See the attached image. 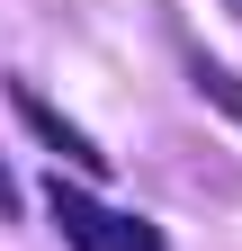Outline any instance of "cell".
<instances>
[{"label":"cell","instance_id":"obj_1","mask_svg":"<svg viewBox=\"0 0 242 251\" xmlns=\"http://www.w3.org/2000/svg\"><path fill=\"white\" fill-rule=\"evenodd\" d=\"M45 206H54V225H63L72 251H162L153 225H135V215H117V206H99V198H81L72 179H54V188H45Z\"/></svg>","mask_w":242,"mask_h":251},{"label":"cell","instance_id":"obj_2","mask_svg":"<svg viewBox=\"0 0 242 251\" xmlns=\"http://www.w3.org/2000/svg\"><path fill=\"white\" fill-rule=\"evenodd\" d=\"M9 108H18L27 126H36V144L54 152V162H72L81 179H108V152L90 144V135H81V126H72L63 108H54V99H36V90H27V81H9Z\"/></svg>","mask_w":242,"mask_h":251},{"label":"cell","instance_id":"obj_3","mask_svg":"<svg viewBox=\"0 0 242 251\" xmlns=\"http://www.w3.org/2000/svg\"><path fill=\"white\" fill-rule=\"evenodd\" d=\"M189 81H197V99H206V108H224V117L242 126V72H224L216 54H189Z\"/></svg>","mask_w":242,"mask_h":251},{"label":"cell","instance_id":"obj_4","mask_svg":"<svg viewBox=\"0 0 242 251\" xmlns=\"http://www.w3.org/2000/svg\"><path fill=\"white\" fill-rule=\"evenodd\" d=\"M18 206H27V188H18V171H9V152H0V215L18 225Z\"/></svg>","mask_w":242,"mask_h":251},{"label":"cell","instance_id":"obj_5","mask_svg":"<svg viewBox=\"0 0 242 251\" xmlns=\"http://www.w3.org/2000/svg\"><path fill=\"white\" fill-rule=\"evenodd\" d=\"M233 9H242V0H233Z\"/></svg>","mask_w":242,"mask_h":251}]
</instances>
